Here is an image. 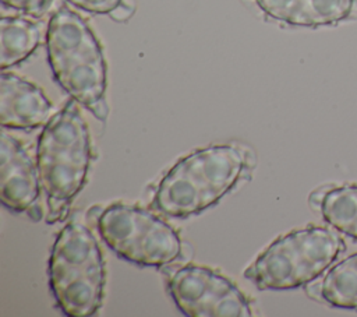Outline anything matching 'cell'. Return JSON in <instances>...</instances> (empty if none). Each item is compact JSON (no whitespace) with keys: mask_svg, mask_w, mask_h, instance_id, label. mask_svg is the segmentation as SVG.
<instances>
[{"mask_svg":"<svg viewBox=\"0 0 357 317\" xmlns=\"http://www.w3.org/2000/svg\"><path fill=\"white\" fill-rule=\"evenodd\" d=\"M344 250L329 228L307 226L273 240L244 271L261 290L296 289L315 281Z\"/></svg>","mask_w":357,"mask_h":317,"instance_id":"5b68a950","label":"cell"},{"mask_svg":"<svg viewBox=\"0 0 357 317\" xmlns=\"http://www.w3.org/2000/svg\"><path fill=\"white\" fill-rule=\"evenodd\" d=\"M98 230L120 258L141 267H162L181 253L178 233L149 209L112 204L99 215Z\"/></svg>","mask_w":357,"mask_h":317,"instance_id":"8992f818","label":"cell"},{"mask_svg":"<svg viewBox=\"0 0 357 317\" xmlns=\"http://www.w3.org/2000/svg\"><path fill=\"white\" fill-rule=\"evenodd\" d=\"M321 300L346 310H357V253L335 264L315 285Z\"/></svg>","mask_w":357,"mask_h":317,"instance_id":"4fadbf2b","label":"cell"},{"mask_svg":"<svg viewBox=\"0 0 357 317\" xmlns=\"http://www.w3.org/2000/svg\"><path fill=\"white\" fill-rule=\"evenodd\" d=\"M264 14L291 27L318 28L357 20V0H255Z\"/></svg>","mask_w":357,"mask_h":317,"instance_id":"30bf717a","label":"cell"},{"mask_svg":"<svg viewBox=\"0 0 357 317\" xmlns=\"http://www.w3.org/2000/svg\"><path fill=\"white\" fill-rule=\"evenodd\" d=\"M40 43L39 27L22 17H3L0 21V67L7 70L29 57Z\"/></svg>","mask_w":357,"mask_h":317,"instance_id":"8fae6325","label":"cell"},{"mask_svg":"<svg viewBox=\"0 0 357 317\" xmlns=\"http://www.w3.org/2000/svg\"><path fill=\"white\" fill-rule=\"evenodd\" d=\"M49 286L57 307L68 317L93 316L102 306L105 258L95 235L77 221L57 235L49 257Z\"/></svg>","mask_w":357,"mask_h":317,"instance_id":"277c9868","label":"cell"},{"mask_svg":"<svg viewBox=\"0 0 357 317\" xmlns=\"http://www.w3.org/2000/svg\"><path fill=\"white\" fill-rule=\"evenodd\" d=\"M177 309L188 317H250L252 309L240 288L223 274L198 264L176 270L167 283Z\"/></svg>","mask_w":357,"mask_h":317,"instance_id":"52a82bcc","label":"cell"},{"mask_svg":"<svg viewBox=\"0 0 357 317\" xmlns=\"http://www.w3.org/2000/svg\"><path fill=\"white\" fill-rule=\"evenodd\" d=\"M46 53L56 82L75 102L105 120L106 61L86 21L75 11L60 7L47 24Z\"/></svg>","mask_w":357,"mask_h":317,"instance_id":"7a4b0ae2","label":"cell"},{"mask_svg":"<svg viewBox=\"0 0 357 317\" xmlns=\"http://www.w3.org/2000/svg\"><path fill=\"white\" fill-rule=\"evenodd\" d=\"M52 0H1L4 7L22 11L31 17H42Z\"/></svg>","mask_w":357,"mask_h":317,"instance_id":"9a60e30c","label":"cell"},{"mask_svg":"<svg viewBox=\"0 0 357 317\" xmlns=\"http://www.w3.org/2000/svg\"><path fill=\"white\" fill-rule=\"evenodd\" d=\"M53 103L33 82L6 70L0 78V123L10 130H32L49 121Z\"/></svg>","mask_w":357,"mask_h":317,"instance_id":"9c48e42d","label":"cell"},{"mask_svg":"<svg viewBox=\"0 0 357 317\" xmlns=\"http://www.w3.org/2000/svg\"><path fill=\"white\" fill-rule=\"evenodd\" d=\"M78 102L68 101L45 124L36 166L46 196V222L63 221L82 190L91 165V135Z\"/></svg>","mask_w":357,"mask_h":317,"instance_id":"6da1fadb","label":"cell"},{"mask_svg":"<svg viewBox=\"0 0 357 317\" xmlns=\"http://www.w3.org/2000/svg\"><path fill=\"white\" fill-rule=\"evenodd\" d=\"M74 7L92 14H112L121 7L123 0H67Z\"/></svg>","mask_w":357,"mask_h":317,"instance_id":"5bb4252c","label":"cell"},{"mask_svg":"<svg viewBox=\"0 0 357 317\" xmlns=\"http://www.w3.org/2000/svg\"><path fill=\"white\" fill-rule=\"evenodd\" d=\"M244 154L222 144L197 149L181 158L158 184L153 207L170 218H188L215 205L240 180Z\"/></svg>","mask_w":357,"mask_h":317,"instance_id":"3957f363","label":"cell"},{"mask_svg":"<svg viewBox=\"0 0 357 317\" xmlns=\"http://www.w3.org/2000/svg\"><path fill=\"white\" fill-rule=\"evenodd\" d=\"M317 208L326 223L357 240V184H342L321 193Z\"/></svg>","mask_w":357,"mask_h":317,"instance_id":"7c38bea8","label":"cell"},{"mask_svg":"<svg viewBox=\"0 0 357 317\" xmlns=\"http://www.w3.org/2000/svg\"><path fill=\"white\" fill-rule=\"evenodd\" d=\"M40 180L38 166L25 145L7 133L0 137V198L13 212L32 209L39 198Z\"/></svg>","mask_w":357,"mask_h":317,"instance_id":"ba28073f","label":"cell"}]
</instances>
